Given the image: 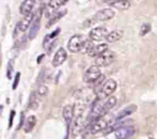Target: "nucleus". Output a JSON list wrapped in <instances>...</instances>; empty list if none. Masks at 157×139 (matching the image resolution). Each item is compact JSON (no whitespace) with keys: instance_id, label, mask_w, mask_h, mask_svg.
I'll return each instance as SVG.
<instances>
[{"instance_id":"obj_9","label":"nucleus","mask_w":157,"mask_h":139,"mask_svg":"<svg viewBox=\"0 0 157 139\" xmlns=\"http://www.w3.org/2000/svg\"><path fill=\"white\" fill-rule=\"evenodd\" d=\"M108 34V31L105 27H97L90 31L89 38H90V40L101 41L104 38H106Z\"/></svg>"},{"instance_id":"obj_15","label":"nucleus","mask_w":157,"mask_h":139,"mask_svg":"<svg viewBox=\"0 0 157 139\" xmlns=\"http://www.w3.org/2000/svg\"><path fill=\"white\" fill-rule=\"evenodd\" d=\"M63 117H64V120H65L66 124H67V131L68 132L69 127H70L71 124L72 119L74 117V108L71 105H65L63 108Z\"/></svg>"},{"instance_id":"obj_11","label":"nucleus","mask_w":157,"mask_h":139,"mask_svg":"<svg viewBox=\"0 0 157 139\" xmlns=\"http://www.w3.org/2000/svg\"><path fill=\"white\" fill-rule=\"evenodd\" d=\"M67 53L64 47H60L56 51L55 54L54 55L53 60H52V65L55 67H58L64 64V61L67 60Z\"/></svg>"},{"instance_id":"obj_24","label":"nucleus","mask_w":157,"mask_h":139,"mask_svg":"<svg viewBox=\"0 0 157 139\" xmlns=\"http://www.w3.org/2000/svg\"><path fill=\"white\" fill-rule=\"evenodd\" d=\"M38 96H45L48 93V88L44 84H40L36 91Z\"/></svg>"},{"instance_id":"obj_20","label":"nucleus","mask_w":157,"mask_h":139,"mask_svg":"<svg viewBox=\"0 0 157 139\" xmlns=\"http://www.w3.org/2000/svg\"><path fill=\"white\" fill-rule=\"evenodd\" d=\"M37 122V119L35 115H29L27 119H25V122L24 124V131L26 133H29L32 131V129L35 127V124Z\"/></svg>"},{"instance_id":"obj_10","label":"nucleus","mask_w":157,"mask_h":139,"mask_svg":"<svg viewBox=\"0 0 157 139\" xmlns=\"http://www.w3.org/2000/svg\"><path fill=\"white\" fill-rule=\"evenodd\" d=\"M114 15L115 12L113 9H110V8H106V9H103L98 11L95 14L94 19L95 20V21H105L112 19L114 17Z\"/></svg>"},{"instance_id":"obj_14","label":"nucleus","mask_w":157,"mask_h":139,"mask_svg":"<svg viewBox=\"0 0 157 139\" xmlns=\"http://www.w3.org/2000/svg\"><path fill=\"white\" fill-rule=\"evenodd\" d=\"M34 18H35V15H34L33 12H31V13L25 15L24 18L18 23L20 31H25L29 27L30 24L33 22Z\"/></svg>"},{"instance_id":"obj_19","label":"nucleus","mask_w":157,"mask_h":139,"mask_svg":"<svg viewBox=\"0 0 157 139\" xmlns=\"http://www.w3.org/2000/svg\"><path fill=\"white\" fill-rule=\"evenodd\" d=\"M124 35V31L121 30H114L110 31L106 37V41L109 43H113L119 41Z\"/></svg>"},{"instance_id":"obj_30","label":"nucleus","mask_w":157,"mask_h":139,"mask_svg":"<svg viewBox=\"0 0 157 139\" xmlns=\"http://www.w3.org/2000/svg\"><path fill=\"white\" fill-rule=\"evenodd\" d=\"M25 122V115H24V114H23V113H21V120H20V125H19V127H18V128H21L22 125H24Z\"/></svg>"},{"instance_id":"obj_6","label":"nucleus","mask_w":157,"mask_h":139,"mask_svg":"<svg viewBox=\"0 0 157 139\" xmlns=\"http://www.w3.org/2000/svg\"><path fill=\"white\" fill-rule=\"evenodd\" d=\"M136 129L132 125L120 127L115 131L114 134L117 139H129L134 134Z\"/></svg>"},{"instance_id":"obj_25","label":"nucleus","mask_w":157,"mask_h":139,"mask_svg":"<svg viewBox=\"0 0 157 139\" xmlns=\"http://www.w3.org/2000/svg\"><path fill=\"white\" fill-rule=\"evenodd\" d=\"M14 62L12 60H9L7 64V68H6V76L8 77V79H11L12 76V73H13L14 70Z\"/></svg>"},{"instance_id":"obj_23","label":"nucleus","mask_w":157,"mask_h":139,"mask_svg":"<svg viewBox=\"0 0 157 139\" xmlns=\"http://www.w3.org/2000/svg\"><path fill=\"white\" fill-rule=\"evenodd\" d=\"M38 95L36 93H32L29 98V106L30 108H36L38 106Z\"/></svg>"},{"instance_id":"obj_7","label":"nucleus","mask_w":157,"mask_h":139,"mask_svg":"<svg viewBox=\"0 0 157 139\" xmlns=\"http://www.w3.org/2000/svg\"><path fill=\"white\" fill-rule=\"evenodd\" d=\"M67 2V1H61V0H52V1H50L48 3L47 6H46L45 11H44V15L48 18V17L52 18L56 13V11L59 8Z\"/></svg>"},{"instance_id":"obj_16","label":"nucleus","mask_w":157,"mask_h":139,"mask_svg":"<svg viewBox=\"0 0 157 139\" xmlns=\"http://www.w3.org/2000/svg\"><path fill=\"white\" fill-rule=\"evenodd\" d=\"M35 5V1H33V0H25V1L22 2L19 8L20 13L24 15L31 13Z\"/></svg>"},{"instance_id":"obj_27","label":"nucleus","mask_w":157,"mask_h":139,"mask_svg":"<svg viewBox=\"0 0 157 139\" xmlns=\"http://www.w3.org/2000/svg\"><path fill=\"white\" fill-rule=\"evenodd\" d=\"M20 76H21V73H20V72L16 73V74H15V78H14L13 82H12V90H16L17 87H18V83H19V81H20Z\"/></svg>"},{"instance_id":"obj_29","label":"nucleus","mask_w":157,"mask_h":139,"mask_svg":"<svg viewBox=\"0 0 157 139\" xmlns=\"http://www.w3.org/2000/svg\"><path fill=\"white\" fill-rule=\"evenodd\" d=\"M60 31H61V29L57 28L56 30H55L54 31H52V33L49 34V37H50L51 39H54V38H55V37L58 36V35L60 33Z\"/></svg>"},{"instance_id":"obj_3","label":"nucleus","mask_w":157,"mask_h":139,"mask_svg":"<svg viewBox=\"0 0 157 139\" xmlns=\"http://www.w3.org/2000/svg\"><path fill=\"white\" fill-rule=\"evenodd\" d=\"M101 76V70L98 66L92 65L87 69L83 76V80L85 82L91 83L96 82Z\"/></svg>"},{"instance_id":"obj_1","label":"nucleus","mask_w":157,"mask_h":139,"mask_svg":"<svg viewBox=\"0 0 157 139\" xmlns=\"http://www.w3.org/2000/svg\"><path fill=\"white\" fill-rule=\"evenodd\" d=\"M91 41L87 39V37L81 34L73 35L67 43V49L72 53H90L94 47Z\"/></svg>"},{"instance_id":"obj_5","label":"nucleus","mask_w":157,"mask_h":139,"mask_svg":"<svg viewBox=\"0 0 157 139\" xmlns=\"http://www.w3.org/2000/svg\"><path fill=\"white\" fill-rule=\"evenodd\" d=\"M108 127V123L104 118H100L96 119L91 123L89 124L87 127V132L90 134H95L96 133L106 129Z\"/></svg>"},{"instance_id":"obj_8","label":"nucleus","mask_w":157,"mask_h":139,"mask_svg":"<svg viewBox=\"0 0 157 139\" xmlns=\"http://www.w3.org/2000/svg\"><path fill=\"white\" fill-rule=\"evenodd\" d=\"M87 122H89L88 117H84V115L77 117L73 126V134L76 136L82 132L84 128L87 127Z\"/></svg>"},{"instance_id":"obj_26","label":"nucleus","mask_w":157,"mask_h":139,"mask_svg":"<svg viewBox=\"0 0 157 139\" xmlns=\"http://www.w3.org/2000/svg\"><path fill=\"white\" fill-rule=\"evenodd\" d=\"M151 30V25H150V23H144L143 24V25L141 26L140 31V35L141 36H144L147 34H148L149 32Z\"/></svg>"},{"instance_id":"obj_13","label":"nucleus","mask_w":157,"mask_h":139,"mask_svg":"<svg viewBox=\"0 0 157 139\" xmlns=\"http://www.w3.org/2000/svg\"><path fill=\"white\" fill-rule=\"evenodd\" d=\"M136 110H137V105H134V104H131V105L124 108L121 111H120L113 119H114L115 122H119V121L124 119V118L127 117V116L134 113Z\"/></svg>"},{"instance_id":"obj_4","label":"nucleus","mask_w":157,"mask_h":139,"mask_svg":"<svg viewBox=\"0 0 157 139\" xmlns=\"http://www.w3.org/2000/svg\"><path fill=\"white\" fill-rule=\"evenodd\" d=\"M116 58V54L112 50H108L95 59V64L98 67H107L113 64Z\"/></svg>"},{"instance_id":"obj_28","label":"nucleus","mask_w":157,"mask_h":139,"mask_svg":"<svg viewBox=\"0 0 157 139\" xmlns=\"http://www.w3.org/2000/svg\"><path fill=\"white\" fill-rule=\"evenodd\" d=\"M15 112L14 111V110H12V111H11L10 116H9V128H11L12 124H13V119H14V117H15Z\"/></svg>"},{"instance_id":"obj_21","label":"nucleus","mask_w":157,"mask_h":139,"mask_svg":"<svg viewBox=\"0 0 157 139\" xmlns=\"http://www.w3.org/2000/svg\"><path fill=\"white\" fill-rule=\"evenodd\" d=\"M110 5L119 10H127L131 5V2L127 0H117V1L111 2Z\"/></svg>"},{"instance_id":"obj_17","label":"nucleus","mask_w":157,"mask_h":139,"mask_svg":"<svg viewBox=\"0 0 157 139\" xmlns=\"http://www.w3.org/2000/svg\"><path fill=\"white\" fill-rule=\"evenodd\" d=\"M108 50V45L104 43V44H101L94 46L93 47V49L90 51V53H88V55L92 57H99L100 55H101L102 53H104V52H106Z\"/></svg>"},{"instance_id":"obj_12","label":"nucleus","mask_w":157,"mask_h":139,"mask_svg":"<svg viewBox=\"0 0 157 139\" xmlns=\"http://www.w3.org/2000/svg\"><path fill=\"white\" fill-rule=\"evenodd\" d=\"M40 12L38 15H37V18L34 20L33 23H32V26L30 27V30L29 32V39L33 40L35 37L38 35V31L40 30V27H41V16L42 15V9H39Z\"/></svg>"},{"instance_id":"obj_18","label":"nucleus","mask_w":157,"mask_h":139,"mask_svg":"<svg viewBox=\"0 0 157 139\" xmlns=\"http://www.w3.org/2000/svg\"><path fill=\"white\" fill-rule=\"evenodd\" d=\"M117 102V99L115 96H110L105 102L102 104V113L103 115L108 112L111 108L116 105Z\"/></svg>"},{"instance_id":"obj_2","label":"nucleus","mask_w":157,"mask_h":139,"mask_svg":"<svg viewBox=\"0 0 157 139\" xmlns=\"http://www.w3.org/2000/svg\"><path fill=\"white\" fill-rule=\"evenodd\" d=\"M117 88V82L115 79H108L104 82V84L101 86V90L98 93V97L100 99H104L107 98L108 96H110V95L113 94L116 91Z\"/></svg>"},{"instance_id":"obj_22","label":"nucleus","mask_w":157,"mask_h":139,"mask_svg":"<svg viewBox=\"0 0 157 139\" xmlns=\"http://www.w3.org/2000/svg\"><path fill=\"white\" fill-rule=\"evenodd\" d=\"M67 9H64V10H62V11L57 12L56 13H55V15H54L53 16L50 18V20H49V21L48 22L46 27H51V26L53 25L54 24H55L56 22H58V20H60L63 16H64V15H65V14L67 13Z\"/></svg>"}]
</instances>
